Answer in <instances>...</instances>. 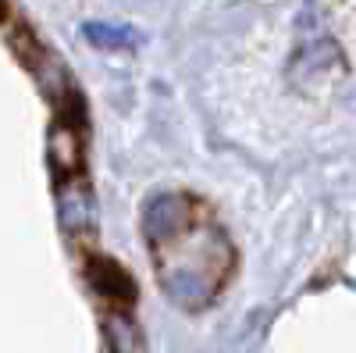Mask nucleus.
<instances>
[{
	"mask_svg": "<svg viewBox=\"0 0 356 353\" xmlns=\"http://www.w3.org/2000/svg\"><path fill=\"white\" fill-rule=\"evenodd\" d=\"M57 211H61V221L68 232L75 235H93L97 232V203L93 193L82 182V175H68L57 189Z\"/></svg>",
	"mask_w": 356,
	"mask_h": 353,
	"instance_id": "f257e3e1",
	"label": "nucleus"
}]
</instances>
